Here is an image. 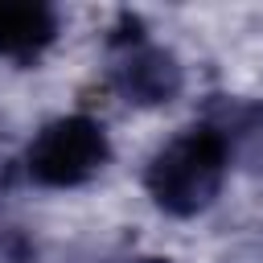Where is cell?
<instances>
[{
	"label": "cell",
	"mask_w": 263,
	"mask_h": 263,
	"mask_svg": "<svg viewBox=\"0 0 263 263\" xmlns=\"http://www.w3.org/2000/svg\"><path fill=\"white\" fill-rule=\"evenodd\" d=\"M127 263H168V259H156V255H144V259H127Z\"/></svg>",
	"instance_id": "8992f818"
},
{
	"label": "cell",
	"mask_w": 263,
	"mask_h": 263,
	"mask_svg": "<svg viewBox=\"0 0 263 263\" xmlns=\"http://www.w3.org/2000/svg\"><path fill=\"white\" fill-rule=\"evenodd\" d=\"M226 168H230V156H226L222 140H218L205 123H197V127L173 136V140L148 160L144 185H148L152 201H156L164 214L189 218V214L205 210V205L218 197Z\"/></svg>",
	"instance_id": "6da1fadb"
},
{
	"label": "cell",
	"mask_w": 263,
	"mask_h": 263,
	"mask_svg": "<svg viewBox=\"0 0 263 263\" xmlns=\"http://www.w3.org/2000/svg\"><path fill=\"white\" fill-rule=\"evenodd\" d=\"M107 156H111V144H107L103 123H95L90 115H62L29 140L25 173L37 185L70 189V185L90 181L107 164Z\"/></svg>",
	"instance_id": "7a4b0ae2"
},
{
	"label": "cell",
	"mask_w": 263,
	"mask_h": 263,
	"mask_svg": "<svg viewBox=\"0 0 263 263\" xmlns=\"http://www.w3.org/2000/svg\"><path fill=\"white\" fill-rule=\"evenodd\" d=\"M111 49H115V62H111V86L119 90V99L136 103V107H156V103H168L181 95V62L148 41L144 25L136 16H119L115 33H111Z\"/></svg>",
	"instance_id": "3957f363"
},
{
	"label": "cell",
	"mask_w": 263,
	"mask_h": 263,
	"mask_svg": "<svg viewBox=\"0 0 263 263\" xmlns=\"http://www.w3.org/2000/svg\"><path fill=\"white\" fill-rule=\"evenodd\" d=\"M201 123L222 140L234 164L263 168V99L214 95L201 111Z\"/></svg>",
	"instance_id": "277c9868"
},
{
	"label": "cell",
	"mask_w": 263,
	"mask_h": 263,
	"mask_svg": "<svg viewBox=\"0 0 263 263\" xmlns=\"http://www.w3.org/2000/svg\"><path fill=\"white\" fill-rule=\"evenodd\" d=\"M58 37V12L49 4L0 0V58L33 62Z\"/></svg>",
	"instance_id": "5b68a950"
}]
</instances>
